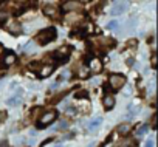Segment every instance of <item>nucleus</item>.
Listing matches in <instances>:
<instances>
[{
    "instance_id": "1",
    "label": "nucleus",
    "mask_w": 158,
    "mask_h": 147,
    "mask_svg": "<svg viewBox=\"0 0 158 147\" xmlns=\"http://www.w3.org/2000/svg\"><path fill=\"white\" fill-rule=\"evenodd\" d=\"M54 39H56V30H54V28L42 30V31L37 33V36H36V42L40 43V45H47L48 42H53Z\"/></svg>"
},
{
    "instance_id": "2",
    "label": "nucleus",
    "mask_w": 158,
    "mask_h": 147,
    "mask_svg": "<svg viewBox=\"0 0 158 147\" xmlns=\"http://www.w3.org/2000/svg\"><path fill=\"white\" fill-rule=\"evenodd\" d=\"M56 116H57V112L56 110H48V112H45V113H42V116L39 118V121H37V129H44V127H47L48 124H51L54 119H56Z\"/></svg>"
},
{
    "instance_id": "3",
    "label": "nucleus",
    "mask_w": 158,
    "mask_h": 147,
    "mask_svg": "<svg viewBox=\"0 0 158 147\" xmlns=\"http://www.w3.org/2000/svg\"><path fill=\"white\" fill-rule=\"evenodd\" d=\"M51 56H56V60L59 62V63H65L67 60H68V57H70V47L68 45H62L59 50H56Z\"/></svg>"
},
{
    "instance_id": "4",
    "label": "nucleus",
    "mask_w": 158,
    "mask_h": 147,
    "mask_svg": "<svg viewBox=\"0 0 158 147\" xmlns=\"http://www.w3.org/2000/svg\"><path fill=\"white\" fill-rule=\"evenodd\" d=\"M124 84H126V78L123 75H110L109 85H110L112 90H119V88L124 87Z\"/></svg>"
},
{
    "instance_id": "5",
    "label": "nucleus",
    "mask_w": 158,
    "mask_h": 147,
    "mask_svg": "<svg viewBox=\"0 0 158 147\" xmlns=\"http://www.w3.org/2000/svg\"><path fill=\"white\" fill-rule=\"evenodd\" d=\"M44 14L48 16V17H51V19H56V20L60 19L59 8H56V6H53V5H45V6H44Z\"/></svg>"
},
{
    "instance_id": "6",
    "label": "nucleus",
    "mask_w": 158,
    "mask_h": 147,
    "mask_svg": "<svg viewBox=\"0 0 158 147\" xmlns=\"http://www.w3.org/2000/svg\"><path fill=\"white\" fill-rule=\"evenodd\" d=\"M16 62V54L13 51H5L2 54V65L3 67H11Z\"/></svg>"
},
{
    "instance_id": "7",
    "label": "nucleus",
    "mask_w": 158,
    "mask_h": 147,
    "mask_svg": "<svg viewBox=\"0 0 158 147\" xmlns=\"http://www.w3.org/2000/svg\"><path fill=\"white\" fill-rule=\"evenodd\" d=\"M126 6H127L126 2H113V10H110V14L112 16H118V14H121L126 10Z\"/></svg>"
},
{
    "instance_id": "8",
    "label": "nucleus",
    "mask_w": 158,
    "mask_h": 147,
    "mask_svg": "<svg viewBox=\"0 0 158 147\" xmlns=\"http://www.w3.org/2000/svg\"><path fill=\"white\" fill-rule=\"evenodd\" d=\"M53 68H54V65H44V67H40L37 70V75L40 78H47V76H50L53 73Z\"/></svg>"
},
{
    "instance_id": "9",
    "label": "nucleus",
    "mask_w": 158,
    "mask_h": 147,
    "mask_svg": "<svg viewBox=\"0 0 158 147\" xmlns=\"http://www.w3.org/2000/svg\"><path fill=\"white\" fill-rule=\"evenodd\" d=\"M87 68H89L90 71H99V70H101V62H99L96 57H90Z\"/></svg>"
},
{
    "instance_id": "10",
    "label": "nucleus",
    "mask_w": 158,
    "mask_h": 147,
    "mask_svg": "<svg viewBox=\"0 0 158 147\" xmlns=\"http://www.w3.org/2000/svg\"><path fill=\"white\" fill-rule=\"evenodd\" d=\"M102 104H104V108H106V110H112L113 105H115V98H113L112 95H107V96H104Z\"/></svg>"
},
{
    "instance_id": "11",
    "label": "nucleus",
    "mask_w": 158,
    "mask_h": 147,
    "mask_svg": "<svg viewBox=\"0 0 158 147\" xmlns=\"http://www.w3.org/2000/svg\"><path fill=\"white\" fill-rule=\"evenodd\" d=\"M76 6H81V3H77V2H64L62 10L64 11H73V10H76Z\"/></svg>"
},
{
    "instance_id": "12",
    "label": "nucleus",
    "mask_w": 158,
    "mask_h": 147,
    "mask_svg": "<svg viewBox=\"0 0 158 147\" xmlns=\"http://www.w3.org/2000/svg\"><path fill=\"white\" fill-rule=\"evenodd\" d=\"M22 102V96L20 95H16V96H13V98H10L8 101H6V104L10 105V107H14V105H19Z\"/></svg>"
},
{
    "instance_id": "13",
    "label": "nucleus",
    "mask_w": 158,
    "mask_h": 147,
    "mask_svg": "<svg viewBox=\"0 0 158 147\" xmlns=\"http://www.w3.org/2000/svg\"><path fill=\"white\" fill-rule=\"evenodd\" d=\"M85 28H76V30H73L71 31V37H85Z\"/></svg>"
},
{
    "instance_id": "14",
    "label": "nucleus",
    "mask_w": 158,
    "mask_h": 147,
    "mask_svg": "<svg viewBox=\"0 0 158 147\" xmlns=\"http://www.w3.org/2000/svg\"><path fill=\"white\" fill-rule=\"evenodd\" d=\"M130 129H132L130 124H121V125L116 129V132H118L119 135H127V133L130 132Z\"/></svg>"
},
{
    "instance_id": "15",
    "label": "nucleus",
    "mask_w": 158,
    "mask_h": 147,
    "mask_svg": "<svg viewBox=\"0 0 158 147\" xmlns=\"http://www.w3.org/2000/svg\"><path fill=\"white\" fill-rule=\"evenodd\" d=\"M101 122H102V118H95V119L89 124V129H90V130H96V129L101 125Z\"/></svg>"
},
{
    "instance_id": "16",
    "label": "nucleus",
    "mask_w": 158,
    "mask_h": 147,
    "mask_svg": "<svg viewBox=\"0 0 158 147\" xmlns=\"http://www.w3.org/2000/svg\"><path fill=\"white\" fill-rule=\"evenodd\" d=\"M77 76L82 78V79H84V78H89V76H90V70H89V68H81V70L77 71Z\"/></svg>"
},
{
    "instance_id": "17",
    "label": "nucleus",
    "mask_w": 158,
    "mask_h": 147,
    "mask_svg": "<svg viewBox=\"0 0 158 147\" xmlns=\"http://www.w3.org/2000/svg\"><path fill=\"white\" fill-rule=\"evenodd\" d=\"M76 99H89V92L85 90H81L76 93Z\"/></svg>"
},
{
    "instance_id": "18",
    "label": "nucleus",
    "mask_w": 158,
    "mask_h": 147,
    "mask_svg": "<svg viewBox=\"0 0 158 147\" xmlns=\"http://www.w3.org/2000/svg\"><path fill=\"white\" fill-rule=\"evenodd\" d=\"M10 31H11L13 34H19V33H20V25H19V23H11V25H10Z\"/></svg>"
},
{
    "instance_id": "19",
    "label": "nucleus",
    "mask_w": 158,
    "mask_h": 147,
    "mask_svg": "<svg viewBox=\"0 0 158 147\" xmlns=\"http://www.w3.org/2000/svg\"><path fill=\"white\" fill-rule=\"evenodd\" d=\"M149 130V124H144V125H141L139 129H138V132H136V136H143L146 132Z\"/></svg>"
},
{
    "instance_id": "20",
    "label": "nucleus",
    "mask_w": 158,
    "mask_h": 147,
    "mask_svg": "<svg viewBox=\"0 0 158 147\" xmlns=\"http://www.w3.org/2000/svg\"><path fill=\"white\" fill-rule=\"evenodd\" d=\"M65 95H67V92H62V93H59V95H57L56 98H53V99H50V102H51V104H56L57 101H60V99H64V96H65Z\"/></svg>"
},
{
    "instance_id": "21",
    "label": "nucleus",
    "mask_w": 158,
    "mask_h": 147,
    "mask_svg": "<svg viewBox=\"0 0 158 147\" xmlns=\"http://www.w3.org/2000/svg\"><path fill=\"white\" fill-rule=\"evenodd\" d=\"M107 28H109V30H116V28H118V22H116V20H110V22L107 23Z\"/></svg>"
},
{
    "instance_id": "22",
    "label": "nucleus",
    "mask_w": 158,
    "mask_h": 147,
    "mask_svg": "<svg viewBox=\"0 0 158 147\" xmlns=\"http://www.w3.org/2000/svg\"><path fill=\"white\" fill-rule=\"evenodd\" d=\"M6 118H8V113L5 110H0V122H5Z\"/></svg>"
},
{
    "instance_id": "23",
    "label": "nucleus",
    "mask_w": 158,
    "mask_h": 147,
    "mask_svg": "<svg viewBox=\"0 0 158 147\" xmlns=\"http://www.w3.org/2000/svg\"><path fill=\"white\" fill-rule=\"evenodd\" d=\"M67 125H68V121H60L59 122V125H57V130H64V129H67Z\"/></svg>"
},
{
    "instance_id": "24",
    "label": "nucleus",
    "mask_w": 158,
    "mask_h": 147,
    "mask_svg": "<svg viewBox=\"0 0 158 147\" xmlns=\"http://www.w3.org/2000/svg\"><path fill=\"white\" fill-rule=\"evenodd\" d=\"M8 11H5V10H2V8H0V20H5L6 17H8Z\"/></svg>"
},
{
    "instance_id": "25",
    "label": "nucleus",
    "mask_w": 158,
    "mask_h": 147,
    "mask_svg": "<svg viewBox=\"0 0 158 147\" xmlns=\"http://www.w3.org/2000/svg\"><path fill=\"white\" fill-rule=\"evenodd\" d=\"M30 68H31L33 71H37V70L40 68V65H39L37 62H33V63H30Z\"/></svg>"
},
{
    "instance_id": "26",
    "label": "nucleus",
    "mask_w": 158,
    "mask_h": 147,
    "mask_svg": "<svg viewBox=\"0 0 158 147\" xmlns=\"http://www.w3.org/2000/svg\"><path fill=\"white\" fill-rule=\"evenodd\" d=\"M67 113H70V115H71V113H76V108H74V107H71V105H68V108H67Z\"/></svg>"
},
{
    "instance_id": "27",
    "label": "nucleus",
    "mask_w": 158,
    "mask_h": 147,
    "mask_svg": "<svg viewBox=\"0 0 158 147\" xmlns=\"http://www.w3.org/2000/svg\"><path fill=\"white\" fill-rule=\"evenodd\" d=\"M152 67H153V68L156 67V56H155V54L152 56Z\"/></svg>"
},
{
    "instance_id": "28",
    "label": "nucleus",
    "mask_w": 158,
    "mask_h": 147,
    "mask_svg": "<svg viewBox=\"0 0 158 147\" xmlns=\"http://www.w3.org/2000/svg\"><path fill=\"white\" fill-rule=\"evenodd\" d=\"M0 147H10L8 141H0Z\"/></svg>"
},
{
    "instance_id": "29",
    "label": "nucleus",
    "mask_w": 158,
    "mask_h": 147,
    "mask_svg": "<svg viewBox=\"0 0 158 147\" xmlns=\"http://www.w3.org/2000/svg\"><path fill=\"white\" fill-rule=\"evenodd\" d=\"M144 147H153V141H152V139H150V141H147Z\"/></svg>"
},
{
    "instance_id": "30",
    "label": "nucleus",
    "mask_w": 158,
    "mask_h": 147,
    "mask_svg": "<svg viewBox=\"0 0 158 147\" xmlns=\"http://www.w3.org/2000/svg\"><path fill=\"white\" fill-rule=\"evenodd\" d=\"M54 147H62V144H57V145H54Z\"/></svg>"
}]
</instances>
